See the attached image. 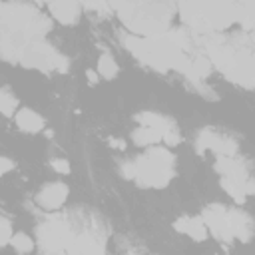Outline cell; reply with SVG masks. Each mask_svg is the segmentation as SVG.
<instances>
[{
	"mask_svg": "<svg viewBox=\"0 0 255 255\" xmlns=\"http://www.w3.org/2000/svg\"><path fill=\"white\" fill-rule=\"evenodd\" d=\"M124 46L141 64L157 72L177 70L183 76L189 70L191 56L199 52L195 34H191L187 28H169L167 32L153 36L126 34Z\"/></svg>",
	"mask_w": 255,
	"mask_h": 255,
	"instance_id": "obj_1",
	"label": "cell"
},
{
	"mask_svg": "<svg viewBox=\"0 0 255 255\" xmlns=\"http://www.w3.org/2000/svg\"><path fill=\"white\" fill-rule=\"evenodd\" d=\"M197 48L209 58L229 82L239 84L247 90L253 88V40L251 32H239L235 36H223L221 32H211L205 36H195Z\"/></svg>",
	"mask_w": 255,
	"mask_h": 255,
	"instance_id": "obj_2",
	"label": "cell"
},
{
	"mask_svg": "<svg viewBox=\"0 0 255 255\" xmlns=\"http://www.w3.org/2000/svg\"><path fill=\"white\" fill-rule=\"evenodd\" d=\"M108 4L135 36L167 32L177 12V0H108Z\"/></svg>",
	"mask_w": 255,
	"mask_h": 255,
	"instance_id": "obj_3",
	"label": "cell"
},
{
	"mask_svg": "<svg viewBox=\"0 0 255 255\" xmlns=\"http://www.w3.org/2000/svg\"><path fill=\"white\" fill-rule=\"evenodd\" d=\"M239 0H177V14L195 36L227 30L237 22Z\"/></svg>",
	"mask_w": 255,
	"mask_h": 255,
	"instance_id": "obj_4",
	"label": "cell"
},
{
	"mask_svg": "<svg viewBox=\"0 0 255 255\" xmlns=\"http://www.w3.org/2000/svg\"><path fill=\"white\" fill-rule=\"evenodd\" d=\"M90 217H86L78 211L50 215L36 229L38 247L44 253H66L74 235L84 227V223Z\"/></svg>",
	"mask_w": 255,
	"mask_h": 255,
	"instance_id": "obj_5",
	"label": "cell"
},
{
	"mask_svg": "<svg viewBox=\"0 0 255 255\" xmlns=\"http://www.w3.org/2000/svg\"><path fill=\"white\" fill-rule=\"evenodd\" d=\"M175 175V157L165 147H149L133 159V179L141 187H165Z\"/></svg>",
	"mask_w": 255,
	"mask_h": 255,
	"instance_id": "obj_6",
	"label": "cell"
},
{
	"mask_svg": "<svg viewBox=\"0 0 255 255\" xmlns=\"http://www.w3.org/2000/svg\"><path fill=\"white\" fill-rule=\"evenodd\" d=\"M215 169L221 175V187L237 201L243 203L247 195L253 193V179L249 173V167L243 159L235 155H217Z\"/></svg>",
	"mask_w": 255,
	"mask_h": 255,
	"instance_id": "obj_7",
	"label": "cell"
},
{
	"mask_svg": "<svg viewBox=\"0 0 255 255\" xmlns=\"http://www.w3.org/2000/svg\"><path fill=\"white\" fill-rule=\"evenodd\" d=\"M18 64H22L24 68L40 70V72H66L68 70V58L62 56L44 38L30 40L26 48L22 50Z\"/></svg>",
	"mask_w": 255,
	"mask_h": 255,
	"instance_id": "obj_8",
	"label": "cell"
},
{
	"mask_svg": "<svg viewBox=\"0 0 255 255\" xmlns=\"http://www.w3.org/2000/svg\"><path fill=\"white\" fill-rule=\"evenodd\" d=\"M42 12L32 4L24 0H10V2H0V26L4 30H28L32 22L40 16Z\"/></svg>",
	"mask_w": 255,
	"mask_h": 255,
	"instance_id": "obj_9",
	"label": "cell"
},
{
	"mask_svg": "<svg viewBox=\"0 0 255 255\" xmlns=\"http://www.w3.org/2000/svg\"><path fill=\"white\" fill-rule=\"evenodd\" d=\"M195 147H197L199 153L211 149V151H215L217 155H237V149H239L237 141H235L231 135L213 131V129H209V128H203V129L197 133Z\"/></svg>",
	"mask_w": 255,
	"mask_h": 255,
	"instance_id": "obj_10",
	"label": "cell"
},
{
	"mask_svg": "<svg viewBox=\"0 0 255 255\" xmlns=\"http://www.w3.org/2000/svg\"><path fill=\"white\" fill-rule=\"evenodd\" d=\"M205 227L211 231V235L219 241H233V235H231V227H229V219H227V209L219 203H213V205H207L203 209V215H201Z\"/></svg>",
	"mask_w": 255,
	"mask_h": 255,
	"instance_id": "obj_11",
	"label": "cell"
},
{
	"mask_svg": "<svg viewBox=\"0 0 255 255\" xmlns=\"http://www.w3.org/2000/svg\"><path fill=\"white\" fill-rule=\"evenodd\" d=\"M28 42L30 36L26 34V30H4L0 34V58L10 64H18L20 54Z\"/></svg>",
	"mask_w": 255,
	"mask_h": 255,
	"instance_id": "obj_12",
	"label": "cell"
},
{
	"mask_svg": "<svg viewBox=\"0 0 255 255\" xmlns=\"http://www.w3.org/2000/svg\"><path fill=\"white\" fill-rule=\"evenodd\" d=\"M68 199V185L62 183V181H52V183H46L38 195H36V203L46 209V211H56L64 205V201Z\"/></svg>",
	"mask_w": 255,
	"mask_h": 255,
	"instance_id": "obj_13",
	"label": "cell"
},
{
	"mask_svg": "<svg viewBox=\"0 0 255 255\" xmlns=\"http://www.w3.org/2000/svg\"><path fill=\"white\" fill-rule=\"evenodd\" d=\"M50 14L60 22V24H76L82 14V2L80 0H50L48 2Z\"/></svg>",
	"mask_w": 255,
	"mask_h": 255,
	"instance_id": "obj_14",
	"label": "cell"
},
{
	"mask_svg": "<svg viewBox=\"0 0 255 255\" xmlns=\"http://www.w3.org/2000/svg\"><path fill=\"white\" fill-rule=\"evenodd\" d=\"M227 219H229V227H231V235L233 239H241V241H249L253 235V221L251 217L241 211V209H227Z\"/></svg>",
	"mask_w": 255,
	"mask_h": 255,
	"instance_id": "obj_15",
	"label": "cell"
},
{
	"mask_svg": "<svg viewBox=\"0 0 255 255\" xmlns=\"http://www.w3.org/2000/svg\"><path fill=\"white\" fill-rule=\"evenodd\" d=\"M135 122L139 126H149V128H155L157 131H161V139H163L165 133L177 129V126H175V122L171 118H165V116H161L157 112H141V114L135 116Z\"/></svg>",
	"mask_w": 255,
	"mask_h": 255,
	"instance_id": "obj_16",
	"label": "cell"
},
{
	"mask_svg": "<svg viewBox=\"0 0 255 255\" xmlns=\"http://www.w3.org/2000/svg\"><path fill=\"white\" fill-rule=\"evenodd\" d=\"M173 227L179 233H185L187 237H191L195 241H205L207 239V227H205L201 217H179L173 223Z\"/></svg>",
	"mask_w": 255,
	"mask_h": 255,
	"instance_id": "obj_17",
	"label": "cell"
},
{
	"mask_svg": "<svg viewBox=\"0 0 255 255\" xmlns=\"http://www.w3.org/2000/svg\"><path fill=\"white\" fill-rule=\"evenodd\" d=\"M14 120H16V126L22 131H26V133H38V131L44 129V118L38 112L30 110V108L18 110L16 116H14Z\"/></svg>",
	"mask_w": 255,
	"mask_h": 255,
	"instance_id": "obj_18",
	"label": "cell"
},
{
	"mask_svg": "<svg viewBox=\"0 0 255 255\" xmlns=\"http://www.w3.org/2000/svg\"><path fill=\"white\" fill-rule=\"evenodd\" d=\"M131 141L135 145H151V143H159L161 141V131H157L155 128L149 126H137L131 131Z\"/></svg>",
	"mask_w": 255,
	"mask_h": 255,
	"instance_id": "obj_19",
	"label": "cell"
},
{
	"mask_svg": "<svg viewBox=\"0 0 255 255\" xmlns=\"http://www.w3.org/2000/svg\"><path fill=\"white\" fill-rule=\"evenodd\" d=\"M98 74L102 78H106V80H114L118 76V64H116V60H114L112 54H106L104 52L98 58Z\"/></svg>",
	"mask_w": 255,
	"mask_h": 255,
	"instance_id": "obj_20",
	"label": "cell"
},
{
	"mask_svg": "<svg viewBox=\"0 0 255 255\" xmlns=\"http://www.w3.org/2000/svg\"><path fill=\"white\" fill-rule=\"evenodd\" d=\"M18 108V100L10 90H0V114L10 118Z\"/></svg>",
	"mask_w": 255,
	"mask_h": 255,
	"instance_id": "obj_21",
	"label": "cell"
},
{
	"mask_svg": "<svg viewBox=\"0 0 255 255\" xmlns=\"http://www.w3.org/2000/svg\"><path fill=\"white\" fill-rule=\"evenodd\" d=\"M10 245H12L16 251H20V253H28V251L34 249V239H32L30 235H26V233L20 231V233H12Z\"/></svg>",
	"mask_w": 255,
	"mask_h": 255,
	"instance_id": "obj_22",
	"label": "cell"
},
{
	"mask_svg": "<svg viewBox=\"0 0 255 255\" xmlns=\"http://www.w3.org/2000/svg\"><path fill=\"white\" fill-rule=\"evenodd\" d=\"M10 237H12V225H10V221L6 217L0 215V247L8 245Z\"/></svg>",
	"mask_w": 255,
	"mask_h": 255,
	"instance_id": "obj_23",
	"label": "cell"
},
{
	"mask_svg": "<svg viewBox=\"0 0 255 255\" xmlns=\"http://www.w3.org/2000/svg\"><path fill=\"white\" fill-rule=\"evenodd\" d=\"M50 165H52V169L58 171V173H70V163H68V159L58 157V159H52Z\"/></svg>",
	"mask_w": 255,
	"mask_h": 255,
	"instance_id": "obj_24",
	"label": "cell"
},
{
	"mask_svg": "<svg viewBox=\"0 0 255 255\" xmlns=\"http://www.w3.org/2000/svg\"><path fill=\"white\" fill-rule=\"evenodd\" d=\"M12 169H14V161L10 157H6V155H0V177L6 175Z\"/></svg>",
	"mask_w": 255,
	"mask_h": 255,
	"instance_id": "obj_25",
	"label": "cell"
},
{
	"mask_svg": "<svg viewBox=\"0 0 255 255\" xmlns=\"http://www.w3.org/2000/svg\"><path fill=\"white\" fill-rule=\"evenodd\" d=\"M86 76H88V82H90V84H92V86H94V84H98V82H100V76H98V74H96V72H94V70H88V72H86Z\"/></svg>",
	"mask_w": 255,
	"mask_h": 255,
	"instance_id": "obj_26",
	"label": "cell"
},
{
	"mask_svg": "<svg viewBox=\"0 0 255 255\" xmlns=\"http://www.w3.org/2000/svg\"><path fill=\"white\" fill-rule=\"evenodd\" d=\"M34 2H36V4H42V2H44V0H34Z\"/></svg>",
	"mask_w": 255,
	"mask_h": 255,
	"instance_id": "obj_27",
	"label": "cell"
},
{
	"mask_svg": "<svg viewBox=\"0 0 255 255\" xmlns=\"http://www.w3.org/2000/svg\"><path fill=\"white\" fill-rule=\"evenodd\" d=\"M0 34H2V26H0Z\"/></svg>",
	"mask_w": 255,
	"mask_h": 255,
	"instance_id": "obj_28",
	"label": "cell"
}]
</instances>
